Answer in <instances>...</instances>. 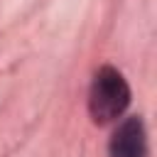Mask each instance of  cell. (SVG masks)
<instances>
[{
	"label": "cell",
	"mask_w": 157,
	"mask_h": 157,
	"mask_svg": "<svg viewBox=\"0 0 157 157\" xmlns=\"http://www.w3.org/2000/svg\"><path fill=\"white\" fill-rule=\"evenodd\" d=\"M130 105V86L125 76L113 66H101L88 91V110L96 123H110Z\"/></svg>",
	"instance_id": "1"
},
{
	"label": "cell",
	"mask_w": 157,
	"mask_h": 157,
	"mask_svg": "<svg viewBox=\"0 0 157 157\" xmlns=\"http://www.w3.org/2000/svg\"><path fill=\"white\" fill-rule=\"evenodd\" d=\"M108 152L110 157H147V132L137 115L125 118L115 128Z\"/></svg>",
	"instance_id": "2"
}]
</instances>
